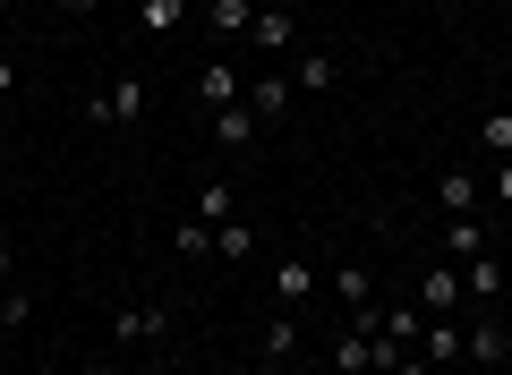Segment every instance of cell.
Masks as SVG:
<instances>
[{
    "mask_svg": "<svg viewBox=\"0 0 512 375\" xmlns=\"http://www.w3.org/2000/svg\"><path fill=\"white\" fill-rule=\"evenodd\" d=\"M308 290H316V265H308V256H282V265H274V299H282V307H299Z\"/></svg>",
    "mask_w": 512,
    "mask_h": 375,
    "instance_id": "13",
    "label": "cell"
},
{
    "mask_svg": "<svg viewBox=\"0 0 512 375\" xmlns=\"http://www.w3.org/2000/svg\"><path fill=\"white\" fill-rule=\"evenodd\" d=\"M461 358H478V367H504V358H512V341H504V324H487V316H478L470 333H461Z\"/></svg>",
    "mask_w": 512,
    "mask_h": 375,
    "instance_id": "10",
    "label": "cell"
},
{
    "mask_svg": "<svg viewBox=\"0 0 512 375\" xmlns=\"http://www.w3.org/2000/svg\"><path fill=\"white\" fill-rule=\"evenodd\" d=\"M86 375H120V367H111V358H103V367H86Z\"/></svg>",
    "mask_w": 512,
    "mask_h": 375,
    "instance_id": "28",
    "label": "cell"
},
{
    "mask_svg": "<svg viewBox=\"0 0 512 375\" xmlns=\"http://www.w3.org/2000/svg\"><path fill=\"white\" fill-rule=\"evenodd\" d=\"M478 145H487L495 162H512V111H487V120H478Z\"/></svg>",
    "mask_w": 512,
    "mask_h": 375,
    "instance_id": "18",
    "label": "cell"
},
{
    "mask_svg": "<svg viewBox=\"0 0 512 375\" xmlns=\"http://www.w3.org/2000/svg\"><path fill=\"white\" fill-rule=\"evenodd\" d=\"M171 333V316L154 299H137V307H120V316H111V341H120V350H146V341H163Z\"/></svg>",
    "mask_w": 512,
    "mask_h": 375,
    "instance_id": "1",
    "label": "cell"
},
{
    "mask_svg": "<svg viewBox=\"0 0 512 375\" xmlns=\"http://www.w3.org/2000/svg\"><path fill=\"white\" fill-rule=\"evenodd\" d=\"M9 282H18V256H9V248H0V290H9Z\"/></svg>",
    "mask_w": 512,
    "mask_h": 375,
    "instance_id": "27",
    "label": "cell"
},
{
    "mask_svg": "<svg viewBox=\"0 0 512 375\" xmlns=\"http://www.w3.org/2000/svg\"><path fill=\"white\" fill-rule=\"evenodd\" d=\"M248 248H256V231H248L239 214H231V222H214V256H248Z\"/></svg>",
    "mask_w": 512,
    "mask_h": 375,
    "instance_id": "20",
    "label": "cell"
},
{
    "mask_svg": "<svg viewBox=\"0 0 512 375\" xmlns=\"http://www.w3.org/2000/svg\"><path fill=\"white\" fill-rule=\"evenodd\" d=\"M248 43H256V52H291V43H299V18H291V9H282V0H274V9H256Z\"/></svg>",
    "mask_w": 512,
    "mask_h": 375,
    "instance_id": "8",
    "label": "cell"
},
{
    "mask_svg": "<svg viewBox=\"0 0 512 375\" xmlns=\"http://www.w3.org/2000/svg\"><path fill=\"white\" fill-rule=\"evenodd\" d=\"M333 77H342V69H333L325 52H308V60H299V69H291V94H325Z\"/></svg>",
    "mask_w": 512,
    "mask_h": 375,
    "instance_id": "16",
    "label": "cell"
},
{
    "mask_svg": "<svg viewBox=\"0 0 512 375\" xmlns=\"http://www.w3.org/2000/svg\"><path fill=\"white\" fill-rule=\"evenodd\" d=\"M461 290H470L478 307H495L504 299V265H495V256H470V265H461Z\"/></svg>",
    "mask_w": 512,
    "mask_h": 375,
    "instance_id": "12",
    "label": "cell"
},
{
    "mask_svg": "<svg viewBox=\"0 0 512 375\" xmlns=\"http://www.w3.org/2000/svg\"><path fill=\"white\" fill-rule=\"evenodd\" d=\"M333 299H342V316H384L376 307V273L367 265H333Z\"/></svg>",
    "mask_w": 512,
    "mask_h": 375,
    "instance_id": "4",
    "label": "cell"
},
{
    "mask_svg": "<svg viewBox=\"0 0 512 375\" xmlns=\"http://www.w3.org/2000/svg\"><path fill=\"white\" fill-rule=\"evenodd\" d=\"M291 358H299V316L282 307V316L265 324V367H291Z\"/></svg>",
    "mask_w": 512,
    "mask_h": 375,
    "instance_id": "15",
    "label": "cell"
},
{
    "mask_svg": "<svg viewBox=\"0 0 512 375\" xmlns=\"http://www.w3.org/2000/svg\"><path fill=\"white\" fill-rule=\"evenodd\" d=\"M197 222H231V179H205L197 188Z\"/></svg>",
    "mask_w": 512,
    "mask_h": 375,
    "instance_id": "19",
    "label": "cell"
},
{
    "mask_svg": "<svg viewBox=\"0 0 512 375\" xmlns=\"http://www.w3.org/2000/svg\"><path fill=\"white\" fill-rule=\"evenodd\" d=\"M18 324H26V290L9 282V290H0V333H18Z\"/></svg>",
    "mask_w": 512,
    "mask_h": 375,
    "instance_id": "22",
    "label": "cell"
},
{
    "mask_svg": "<svg viewBox=\"0 0 512 375\" xmlns=\"http://www.w3.org/2000/svg\"><path fill=\"white\" fill-rule=\"evenodd\" d=\"M60 9H69V18H94V9H111V0H60Z\"/></svg>",
    "mask_w": 512,
    "mask_h": 375,
    "instance_id": "26",
    "label": "cell"
},
{
    "mask_svg": "<svg viewBox=\"0 0 512 375\" xmlns=\"http://www.w3.org/2000/svg\"><path fill=\"white\" fill-rule=\"evenodd\" d=\"M393 375H444V367H427V358L410 350V358H402V367H393Z\"/></svg>",
    "mask_w": 512,
    "mask_h": 375,
    "instance_id": "25",
    "label": "cell"
},
{
    "mask_svg": "<svg viewBox=\"0 0 512 375\" xmlns=\"http://www.w3.org/2000/svg\"><path fill=\"white\" fill-rule=\"evenodd\" d=\"M444 256H495V231H487V214H444Z\"/></svg>",
    "mask_w": 512,
    "mask_h": 375,
    "instance_id": "3",
    "label": "cell"
},
{
    "mask_svg": "<svg viewBox=\"0 0 512 375\" xmlns=\"http://www.w3.org/2000/svg\"><path fill=\"white\" fill-rule=\"evenodd\" d=\"M180 256H214V222L188 214V222H180Z\"/></svg>",
    "mask_w": 512,
    "mask_h": 375,
    "instance_id": "21",
    "label": "cell"
},
{
    "mask_svg": "<svg viewBox=\"0 0 512 375\" xmlns=\"http://www.w3.org/2000/svg\"><path fill=\"white\" fill-rule=\"evenodd\" d=\"M256 26V0H205V35L214 43H248Z\"/></svg>",
    "mask_w": 512,
    "mask_h": 375,
    "instance_id": "7",
    "label": "cell"
},
{
    "mask_svg": "<svg viewBox=\"0 0 512 375\" xmlns=\"http://www.w3.org/2000/svg\"><path fill=\"white\" fill-rule=\"evenodd\" d=\"M478 197H487V179H470V171H444L436 179V205H444V214H478Z\"/></svg>",
    "mask_w": 512,
    "mask_h": 375,
    "instance_id": "11",
    "label": "cell"
},
{
    "mask_svg": "<svg viewBox=\"0 0 512 375\" xmlns=\"http://www.w3.org/2000/svg\"><path fill=\"white\" fill-rule=\"evenodd\" d=\"M137 111H146V77H137V69H128L120 77V86H103V94H94V120H137Z\"/></svg>",
    "mask_w": 512,
    "mask_h": 375,
    "instance_id": "6",
    "label": "cell"
},
{
    "mask_svg": "<svg viewBox=\"0 0 512 375\" xmlns=\"http://www.w3.org/2000/svg\"><path fill=\"white\" fill-rule=\"evenodd\" d=\"M248 111H256L265 128H274L282 111H291V77H256V86H248Z\"/></svg>",
    "mask_w": 512,
    "mask_h": 375,
    "instance_id": "14",
    "label": "cell"
},
{
    "mask_svg": "<svg viewBox=\"0 0 512 375\" xmlns=\"http://www.w3.org/2000/svg\"><path fill=\"white\" fill-rule=\"evenodd\" d=\"M256 128H265V120H256L248 103H231V111H214V145H222V154H248V145H256Z\"/></svg>",
    "mask_w": 512,
    "mask_h": 375,
    "instance_id": "9",
    "label": "cell"
},
{
    "mask_svg": "<svg viewBox=\"0 0 512 375\" xmlns=\"http://www.w3.org/2000/svg\"><path fill=\"white\" fill-rule=\"evenodd\" d=\"M461 307V265H427L419 273V316H453Z\"/></svg>",
    "mask_w": 512,
    "mask_h": 375,
    "instance_id": "5",
    "label": "cell"
},
{
    "mask_svg": "<svg viewBox=\"0 0 512 375\" xmlns=\"http://www.w3.org/2000/svg\"><path fill=\"white\" fill-rule=\"evenodd\" d=\"M180 18H188V0H137V26H146V35H171Z\"/></svg>",
    "mask_w": 512,
    "mask_h": 375,
    "instance_id": "17",
    "label": "cell"
},
{
    "mask_svg": "<svg viewBox=\"0 0 512 375\" xmlns=\"http://www.w3.org/2000/svg\"><path fill=\"white\" fill-rule=\"evenodd\" d=\"M9 94H18V60L0 52V103H9Z\"/></svg>",
    "mask_w": 512,
    "mask_h": 375,
    "instance_id": "24",
    "label": "cell"
},
{
    "mask_svg": "<svg viewBox=\"0 0 512 375\" xmlns=\"http://www.w3.org/2000/svg\"><path fill=\"white\" fill-rule=\"evenodd\" d=\"M197 103H205V111H231V103H248V94H239V60H231V52L197 69Z\"/></svg>",
    "mask_w": 512,
    "mask_h": 375,
    "instance_id": "2",
    "label": "cell"
},
{
    "mask_svg": "<svg viewBox=\"0 0 512 375\" xmlns=\"http://www.w3.org/2000/svg\"><path fill=\"white\" fill-rule=\"evenodd\" d=\"M487 197H495V205H512V162H495V179H487Z\"/></svg>",
    "mask_w": 512,
    "mask_h": 375,
    "instance_id": "23",
    "label": "cell"
}]
</instances>
